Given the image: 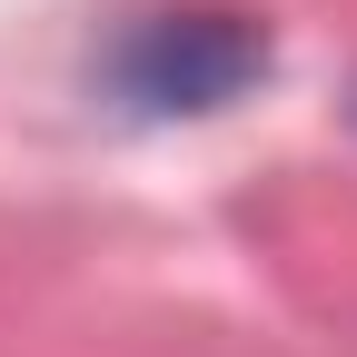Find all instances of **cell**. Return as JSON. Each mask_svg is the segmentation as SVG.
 I'll return each instance as SVG.
<instances>
[{
    "instance_id": "1",
    "label": "cell",
    "mask_w": 357,
    "mask_h": 357,
    "mask_svg": "<svg viewBox=\"0 0 357 357\" xmlns=\"http://www.w3.org/2000/svg\"><path fill=\"white\" fill-rule=\"evenodd\" d=\"M268 79V20L248 10H159L109 50V89L139 119H208Z\"/></svg>"
}]
</instances>
